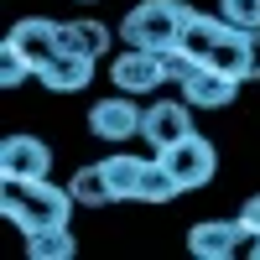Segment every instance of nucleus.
Segmentation results:
<instances>
[{"label":"nucleus","instance_id":"obj_1","mask_svg":"<svg viewBox=\"0 0 260 260\" xmlns=\"http://www.w3.org/2000/svg\"><path fill=\"white\" fill-rule=\"evenodd\" d=\"M73 192L68 187H57V182H47V177H37V182H6V219L16 224V229H26V234H37V229H57V224H68V213H73Z\"/></svg>","mask_w":260,"mask_h":260},{"label":"nucleus","instance_id":"obj_2","mask_svg":"<svg viewBox=\"0 0 260 260\" xmlns=\"http://www.w3.org/2000/svg\"><path fill=\"white\" fill-rule=\"evenodd\" d=\"M187 16H192V6H182V0H141V6H130L125 21H120V42L125 47L172 52L182 42Z\"/></svg>","mask_w":260,"mask_h":260},{"label":"nucleus","instance_id":"obj_3","mask_svg":"<svg viewBox=\"0 0 260 260\" xmlns=\"http://www.w3.org/2000/svg\"><path fill=\"white\" fill-rule=\"evenodd\" d=\"M156 156H161V167L172 172V177H177V187H182V192L208 187V182H213V172H219V151H213V141H208V136H198V130H187L182 141L161 146Z\"/></svg>","mask_w":260,"mask_h":260},{"label":"nucleus","instance_id":"obj_4","mask_svg":"<svg viewBox=\"0 0 260 260\" xmlns=\"http://www.w3.org/2000/svg\"><path fill=\"white\" fill-rule=\"evenodd\" d=\"M0 47L16 52L21 62H31V78H37V73L62 52V47H57V21H52V16H21L16 26L6 31V42H0Z\"/></svg>","mask_w":260,"mask_h":260},{"label":"nucleus","instance_id":"obj_5","mask_svg":"<svg viewBox=\"0 0 260 260\" xmlns=\"http://www.w3.org/2000/svg\"><path fill=\"white\" fill-rule=\"evenodd\" d=\"M110 83L125 94H156L167 78V52H151V47H125L115 62H110Z\"/></svg>","mask_w":260,"mask_h":260},{"label":"nucleus","instance_id":"obj_6","mask_svg":"<svg viewBox=\"0 0 260 260\" xmlns=\"http://www.w3.org/2000/svg\"><path fill=\"white\" fill-rule=\"evenodd\" d=\"M141 115H146V104H136V94L115 89L110 99H99L89 110V130L104 146H125L130 136H141Z\"/></svg>","mask_w":260,"mask_h":260},{"label":"nucleus","instance_id":"obj_7","mask_svg":"<svg viewBox=\"0 0 260 260\" xmlns=\"http://www.w3.org/2000/svg\"><path fill=\"white\" fill-rule=\"evenodd\" d=\"M52 172V146L42 136H6L0 141V182H37Z\"/></svg>","mask_w":260,"mask_h":260},{"label":"nucleus","instance_id":"obj_8","mask_svg":"<svg viewBox=\"0 0 260 260\" xmlns=\"http://www.w3.org/2000/svg\"><path fill=\"white\" fill-rule=\"evenodd\" d=\"M240 83L245 78H234V73H224V68H213V62H198L177 89H182V99L187 104H198V110H229L234 104V94H240Z\"/></svg>","mask_w":260,"mask_h":260},{"label":"nucleus","instance_id":"obj_9","mask_svg":"<svg viewBox=\"0 0 260 260\" xmlns=\"http://www.w3.org/2000/svg\"><path fill=\"white\" fill-rule=\"evenodd\" d=\"M187 250L198 260H229L245 250V224L240 219H198V224H187Z\"/></svg>","mask_w":260,"mask_h":260},{"label":"nucleus","instance_id":"obj_10","mask_svg":"<svg viewBox=\"0 0 260 260\" xmlns=\"http://www.w3.org/2000/svg\"><path fill=\"white\" fill-rule=\"evenodd\" d=\"M192 130V104L187 99H156V104H146V115H141V141L146 146H172V141H182Z\"/></svg>","mask_w":260,"mask_h":260},{"label":"nucleus","instance_id":"obj_11","mask_svg":"<svg viewBox=\"0 0 260 260\" xmlns=\"http://www.w3.org/2000/svg\"><path fill=\"white\" fill-rule=\"evenodd\" d=\"M94 62H99V57L57 52L47 68L37 73V83H42V89H52V94H78V89H89V83H94Z\"/></svg>","mask_w":260,"mask_h":260},{"label":"nucleus","instance_id":"obj_12","mask_svg":"<svg viewBox=\"0 0 260 260\" xmlns=\"http://www.w3.org/2000/svg\"><path fill=\"white\" fill-rule=\"evenodd\" d=\"M57 47L62 52H83V57H104V52L115 47V37H110L104 21L78 16V21H57Z\"/></svg>","mask_w":260,"mask_h":260},{"label":"nucleus","instance_id":"obj_13","mask_svg":"<svg viewBox=\"0 0 260 260\" xmlns=\"http://www.w3.org/2000/svg\"><path fill=\"white\" fill-rule=\"evenodd\" d=\"M68 192H73L83 208H110V203H115V187H110V177H104V161L78 167L73 182H68Z\"/></svg>","mask_w":260,"mask_h":260},{"label":"nucleus","instance_id":"obj_14","mask_svg":"<svg viewBox=\"0 0 260 260\" xmlns=\"http://www.w3.org/2000/svg\"><path fill=\"white\" fill-rule=\"evenodd\" d=\"M26 255H31V260H73V255H78V240H73L68 224L37 229V234H26Z\"/></svg>","mask_w":260,"mask_h":260},{"label":"nucleus","instance_id":"obj_15","mask_svg":"<svg viewBox=\"0 0 260 260\" xmlns=\"http://www.w3.org/2000/svg\"><path fill=\"white\" fill-rule=\"evenodd\" d=\"M141 172H146V156H130V151L104 156V177H110V187H115V203H120V198H136Z\"/></svg>","mask_w":260,"mask_h":260},{"label":"nucleus","instance_id":"obj_16","mask_svg":"<svg viewBox=\"0 0 260 260\" xmlns=\"http://www.w3.org/2000/svg\"><path fill=\"white\" fill-rule=\"evenodd\" d=\"M245 37H250V31L229 26V31L219 37V47L208 52V62H213V68H224V73H234V78H245Z\"/></svg>","mask_w":260,"mask_h":260},{"label":"nucleus","instance_id":"obj_17","mask_svg":"<svg viewBox=\"0 0 260 260\" xmlns=\"http://www.w3.org/2000/svg\"><path fill=\"white\" fill-rule=\"evenodd\" d=\"M219 16L240 31H260V0H219Z\"/></svg>","mask_w":260,"mask_h":260},{"label":"nucleus","instance_id":"obj_18","mask_svg":"<svg viewBox=\"0 0 260 260\" xmlns=\"http://www.w3.org/2000/svg\"><path fill=\"white\" fill-rule=\"evenodd\" d=\"M240 224H245V250L260 260V192H255V198L240 208Z\"/></svg>","mask_w":260,"mask_h":260},{"label":"nucleus","instance_id":"obj_19","mask_svg":"<svg viewBox=\"0 0 260 260\" xmlns=\"http://www.w3.org/2000/svg\"><path fill=\"white\" fill-rule=\"evenodd\" d=\"M26 73H31V62H21L16 52L0 47V89H16V83H26Z\"/></svg>","mask_w":260,"mask_h":260},{"label":"nucleus","instance_id":"obj_20","mask_svg":"<svg viewBox=\"0 0 260 260\" xmlns=\"http://www.w3.org/2000/svg\"><path fill=\"white\" fill-rule=\"evenodd\" d=\"M245 83H260V31L245 37Z\"/></svg>","mask_w":260,"mask_h":260},{"label":"nucleus","instance_id":"obj_21","mask_svg":"<svg viewBox=\"0 0 260 260\" xmlns=\"http://www.w3.org/2000/svg\"><path fill=\"white\" fill-rule=\"evenodd\" d=\"M83 6H94V0H83Z\"/></svg>","mask_w":260,"mask_h":260}]
</instances>
